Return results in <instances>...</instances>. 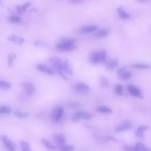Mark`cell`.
I'll use <instances>...</instances> for the list:
<instances>
[{
	"mask_svg": "<svg viewBox=\"0 0 151 151\" xmlns=\"http://www.w3.org/2000/svg\"><path fill=\"white\" fill-rule=\"evenodd\" d=\"M89 60L94 64L105 63L107 62V52L104 49L94 51L90 54Z\"/></svg>",
	"mask_w": 151,
	"mask_h": 151,
	"instance_id": "6da1fadb",
	"label": "cell"
},
{
	"mask_svg": "<svg viewBox=\"0 0 151 151\" xmlns=\"http://www.w3.org/2000/svg\"><path fill=\"white\" fill-rule=\"evenodd\" d=\"M50 62L52 65L57 73L64 80H67V77L64 71V61L57 57H51L50 58Z\"/></svg>",
	"mask_w": 151,
	"mask_h": 151,
	"instance_id": "7a4b0ae2",
	"label": "cell"
},
{
	"mask_svg": "<svg viewBox=\"0 0 151 151\" xmlns=\"http://www.w3.org/2000/svg\"><path fill=\"white\" fill-rule=\"evenodd\" d=\"M76 40L74 38H67L62 39L56 45L57 48L61 51H70L77 48Z\"/></svg>",
	"mask_w": 151,
	"mask_h": 151,
	"instance_id": "3957f363",
	"label": "cell"
},
{
	"mask_svg": "<svg viewBox=\"0 0 151 151\" xmlns=\"http://www.w3.org/2000/svg\"><path fill=\"white\" fill-rule=\"evenodd\" d=\"M93 115L91 113L86 111H78L75 113L71 118V120L73 122H77L79 120H88L91 119Z\"/></svg>",
	"mask_w": 151,
	"mask_h": 151,
	"instance_id": "277c9868",
	"label": "cell"
},
{
	"mask_svg": "<svg viewBox=\"0 0 151 151\" xmlns=\"http://www.w3.org/2000/svg\"><path fill=\"white\" fill-rule=\"evenodd\" d=\"M74 90L76 91L80 94L86 95L90 91V87L86 83L83 82H78L74 86Z\"/></svg>",
	"mask_w": 151,
	"mask_h": 151,
	"instance_id": "5b68a950",
	"label": "cell"
},
{
	"mask_svg": "<svg viewBox=\"0 0 151 151\" xmlns=\"http://www.w3.org/2000/svg\"><path fill=\"white\" fill-rule=\"evenodd\" d=\"M64 109L61 106L56 107L51 113V119L54 122H58L63 117Z\"/></svg>",
	"mask_w": 151,
	"mask_h": 151,
	"instance_id": "8992f818",
	"label": "cell"
},
{
	"mask_svg": "<svg viewBox=\"0 0 151 151\" xmlns=\"http://www.w3.org/2000/svg\"><path fill=\"white\" fill-rule=\"evenodd\" d=\"M117 73L119 78L123 80H128L132 77V73L127 70L126 67L124 66L119 68L117 71Z\"/></svg>",
	"mask_w": 151,
	"mask_h": 151,
	"instance_id": "52a82bcc",
	"label": "cell"
},
{
	"mask_svg": "<svg viewBox=\"0 0 151 151\" xmlns=\"http://www.w3.org/2000/svg\"><path fill=\"white\" fill-rule=\"evenodd\" d=\"M127 88L131 96L137 98H143V94L141 90L134 85L129 84L127 86Z\"/></svg>",
	"mask_w": 151,
	"mask_h": 151,
	"instance_id": "ba28073f",
	"label": "cell"
},
{
	"mask_svg": "<svg viewBox=\"0 0 151 151\" xmlns=\"http://www.w3.org/2000/svg\"><path fill=\"white\" fill-rule=\"evenodd\" d=\"M22 89L25 94L29 96L32 95L35 91L34 84L29 81H25L22 84Z\"/></svg>",
	"mask_w": 151,
	"mask_h": 151,
	"instance_id": "9c48e42d",
	"label": "cell"
},
{
	"mask_svg": "<svg viewBox=\"0 0 151 151\" xmlns=\"http://www.w3.org/2000/svg\"><path fill=\"white\" fill-rule=\"evenodd\" d=\"M1 141L5 146L6 149L8 150V151H15V148L12 142L6 136H2Z\"/></svg>",
	"mask_w": 151,
	"mask_h": 151,
	"instance_id": "30bf717a",
	"label": "cell"
},
{
	"mask_svg": "<svg viewBox=\"0 0 151 151\" xmlns=\"http://www.w3.org/2000/svg\"><path fill=\"white\" fill-rule=\"evenodd\" d=\"M37 70L40 71V72L44 73L45 74H49V75H54L55 73L54 71L51 69L50 67H48L47 65L42 64V63H38L35 66Z\"/></svg>",
	"mask_w": 151,
	"mask_h": 151,
	"instance_id": "8fae6325",
	"label": "cell"
},
{
	"mask_svg": "<svg viewBox=\"0 0 151 151\" xmlns=\"http://www.w3.org/2000/svg\"><path fill=\"white\" fill-rule=\"evenodd\" d=\"M54 141L56 145H57L60 148L65 146V136L61 133H58L54 135Z\"/></svg>",
	"mask_w": 151,
	"mask_h": 151,
	"instance_id": "7c38bea8",
	"label": "cell"
},
{
	"mask_svg": "<svg viewBox=\"0 0 151 151\" xmlns=\"http://www.w3.org/2000/svg\"><path fill=\"white\" fill-rule=\"evenodd\" d=\"M131 127V123L129 120H124L118 125L114 129L115 132H120L128 130Z\"/></svg>",
	"mask_w": 151,
	"mask_h": 151,
	"instance_id": "4fadbf2b",
	"label": "cell"
},
{
	"mask_svg": "<svg viewBox=\"0 0 151 151\" xmlns=\"http://www.w3.org/2000/svg\"><path fill=\"white\" fill-rule=\"evenodd\" d=\"M7 39L12 42L17 43L18 44H22L25 42V39L22 37L16 35V34H11L7 37Z\"/></svg>",
	"mask_w": 151,
	"mask_h": 151,
	"instance_id": "5bb4252c",
	"label": "cell"
},
{
	"mask_svg": "<svg viewBox=\"0 0 151 151\" xmlns=\"http://www.w3.org/2000/svg\"><path fill=\"white\" fill-rule=\"evenodd\" d=\"M119 65V62L117 59H113L111 58L107 61L106 63V67L107 69L109 70H114L115 68H116Z\"/></svg>",
	"mask_w": 151,
	"mask_h": 151,
	"instance_id": "9a60e30c",
	"label": "cell"
},
{
	"mask_svg": "<svg viewBox=\"0 0 151 151\" xmlns=\"http://www.w3.org/2000/svg\"><path fill=\"white\" fill-rule=\"evenodd\" d=\"M149 127L148 126L146 125H142L139 126L136 132V136L139 138H142V139H144L145 136H144V132L147 130V129H149Z\"/></svg>",
	"mask_w": 151,
	"mask_h": 151,
	"instance_id": "2e32d148",
	"label": "cell"
},
{
	"mask_svg": "<svg viewBox=\"0 0 151 151\" xmlns=\"http://www.w3.org/2000/svg\"><path fill=\"white\" fill-rule=\"evenodd\" d=\"M97 29V27L94 25H87L81 28V31L83 33H91Z\"/></svg>",
	"mask_w": 151,
	"mask_h": 151,
	"instance_id": "e0dca14e",
	"label": "cell"
},
{
	"mask_svg": "<svg viewBox=\"0 0 151 151\" xmlns=\"http://www.w3.org/2000/svg\"><path fill=\"white\" fill-rule=\"evenodd\" d=\"M135 151H151V149L142 142H137L134 147Z\"/></svg>",
	"mask_w": 151,
	"mask_h": 151,
	"instance_id": "ac0fdd59",
	"label": "cell"
},
{
	"mask_svg": "<svg viewBox=\"0 0 151 151\" xmlns=\"http://www.w3.org/2000/svg\"><path fill=\"white\" fill-rule=\"evenodd\" d=\"M30 2H25V4H22V5H18L16 7V11L18 15H22L23 12H24L26 9L30 5Z\"/></svg>",
	"mask_w": 151,
	"mask_h": 151,
	"instance_id": "d6986e66",
	"label": "cell"
},
{
	"mask_svg": "<svg viewBox=\"0 0 151 151\" xmlns=\"http://www.w3.org/2000/svg\"><path fill=\"white\" fill-rule=\"evenodd\" d=\"M117 12L119 17L123 19H127L130 18V15L128 13H127L123 8L120 6L117 8Z\"/></svg>",
	"mask_w": 151,
	"mask_h": 151,
	"instance_id": "ffe728a7",
	"label": "cell"
},
{
	"mask_svg": "<svg viewBox=\"0 0 151 151\" xmlns=\"http://www.w3.org/2000/svg\"><path fill=\"white\" fill-rule=\"evenodd\" d=\"M109 32H110V31L107 29H100L99 31L96 32L94 34V36L97 38H103L106 37L109 35Z\"/></svg>",
	"mask_w": 151,
	"mask_h": 151,
	"instance_id": "44dd1931",
	"label": "cell"
},
{
	"mask_svg": "<svg viewBox=\"0 0 151 151\" xmlns=\"http://www.w3.org/2000/svg\"><path fill=\"white\" fill-rule=\"evenodd\" d=\"M96 111H97L99 113H106V114L110 113L112 111V110L110 107H107L106 106H98L96 108Z\"/></svg>",
	"mask_w": 151,
	"mask_h": 151,
	"instance_id": "7402d4cb",
	"label": "cell"
},
{
	"mask_svg": "<svg viewBox=\"0 0 151 151\" xmlns=\"http://www.w3.org/2000/svg\"><path fill=\"white\" fill-rule=\"evenodd\" d=\"M41 143L48 150H54L55 149V146L48 140L45 139H41Z\"/></svg>",
	"mask_w": 151,
	"mask_h": 151,
	"instance_id": "603a6c76",
	"label": "cell"
},
{
	"mask_svg": "<svg viewBox=\"0 0 151 151\" xmlns=\"http://www.w3.org/2000/svg\"><path fill=\"white\" fill-rule=\"evenodd\" d=\"M131 66L134 68L142 69V70H147V69H150L151 68L150 65L147 64H142V63H134V64H132Z\"/></svg>",
	"mask_w": 151,
	"mask_h": 151,
	"instance_id": "cb8c5ba5",
	"label": "cell"
},
{
	"mask_svg": "<svg viewBox=\"0 0 151 151\" xmlns=\"http://www.w3.org/2000/svg\"><path fill=\"white\" fill-rule=\"evenodd\" d=\"M64 71L69 75H72L73 73V69L67 60H64Z\"/></svg>",
	"mask_w": 151,
	"mask_h": 151,
	"instance_id": "d4e9b609",
	"label": "cell"
},
{
	"mask_svg": "<svg viewBox=\"0 0 151 151\" xmlns=\"http://www.w3.org/2000/svg\"><path fill=\"white\" fill-rule=\"evenodd\" d=\"M14 114L18 118L20 119H25L29 116V113L28 112H24L19 110L16 109L14 111Z\"/></svg>",
	"mask_w": 151,
	"mask_h": 151,
	"instance_id": "484cf974",
	"label": "cell"
},
{
	"mask_svg": "<svg viewBox=\"0 0 151 151\" xmlns=\"http://www.w3.org/2000/svg\"><path fill=\"white\" fill-rule=\"evenodd\" d=\"M12 111L11 106L8 105H3L0 107V113L1 114H9Z\"/></svg>",
	"mask_w": 151,
	"mask_h": 151,
	"instance_id": "4316f807",
	"label": "cell"
},
{
	"mask_svg": "<svg viewBox=\"0 0 151 151\" xmlns=\"http://www.w3.org/2000/svg\"><path fill=\"white\" fill-rule=\"evenodd\" d=\"M20 146L22 151H31L29 144L25 141L21 140L20 142Z\"/></svg>",
	"mask_w": 151,
	"mask_h": 151,
	"instance_id": "83f0119b",
	"label": "cell"
},
{
	"mask_svg": "<svg viewBox=\"0 0 151 151\" xmlns=\"http://www.w3.org/2000/svg\"><path fill=\"white\" fill-rule=\"evenodd\" d=\"M114 92L118 96H122L123 91V86L121 84H117L114 86Z\"/></svg>",
	"mask_w": 151,
	"mask_h": 151,
	"instance_id": "f1b7e54d",
	"label": "cell"
},
{
	"mask_svg": "<svg viewBox=\"0 0 151 151\" xmlns=\"http://www.w3.org/2000/svg\"><path fill=\"white\" fill-rule=\"evenodd\" d=\"M16 58L15 54L11 52L8 55V64L9 67H12L14 64V60Z\"/></svg>",
	"mask_w": 151,
	"mask_h": 151,
	"instance_id": "f546056e",
	"label": "cell"
},
{
	"mask_svg": "<svg viewBox=\"0 0 151 151\" xmlns=\"http://www.w3.org/2000/svg\"><path fill=\"white\" fill-rule=\"evenodd\" d=\"M11 87V84L6 81L1 80L0 81V88L4 90H8Z\"/></svg>",
	"mask_w": 151,
	"mask_h": 151,
	"instance_id": "4dcf8cb0",
	"label": "cell"
},
{
	"mask_svg": "<svg viewBox=\"0 0 151 151\" xmlns=\"http://www.w3.org/2000/svg\"><path fill=\"white\" fill-rule=\"evenodd\" d=\"M100 86L104 88L105 87H107L109 85V82L108 81V80L105 78V77H101L100 80Z\"/></svg>",
	"mask_w": 151,
	"mask_h": 151,
	"instance_id": "1f68e13d",
	"label": "cell"
},
{
	"mask_svg": "<svg viewBox=\"0 0 151 151\" xmlns=\"http://www.w3.org/2000/svg\"><path fill=\"white\" fill-rule=\"evenodd\" d=\"M9 21L13 23H18L21 21V17L17 15H11L9 17Z\"/></svg>",
	"mask_w": 151,
	"mask_h": 151,
	"instance_id": "d6a6232c",
	"label": "cell"
},
{
	"mask_svg": "<svg viewBox=\"0 0 151 151\" xmlns=\"http://www.w3.org/2000/svg\"><path fill=\"white\" fill-rule=\"evenodd\" d=\"M61 151H73L74 150V146L73 145H65L60 147Z\"/></svg>",
	"mask_w": 151,
	"mask_h": 151,
	"instance_id": "836d02e7",
	"label": "cell"
},
{
	"mask_svg": "<svg viewBox=\"0 0 151 151\" xmlns=\"http://www.w3.org/2000/svg\"><path fill=\"white\" fill-rule=\"evenodd\" d=\"M123 151H135L134 147L127 145H124L123 146Z\"/></svg>",
	"mask_w": 151,
	"mask_h": 151,
	"instance_id": "e575fe53",
	"label": "cell"
},
{
	"mask_svg": "<svg viewBox=\"0 0 151 151\" xmlns=\"http://www.w3.org/2000/svg\"><path fill=\"white\" fill-rule=\"evenodd\" d=\"M104 138H105V140H106L107 141H113V142H117L116 137H114L113 136H105Z\"/></svg>",
	"mask_w": 151,
	"mask_h": 151,
	"instance_id": "d590c367",
	"label": "cell"
}]
</instances>
